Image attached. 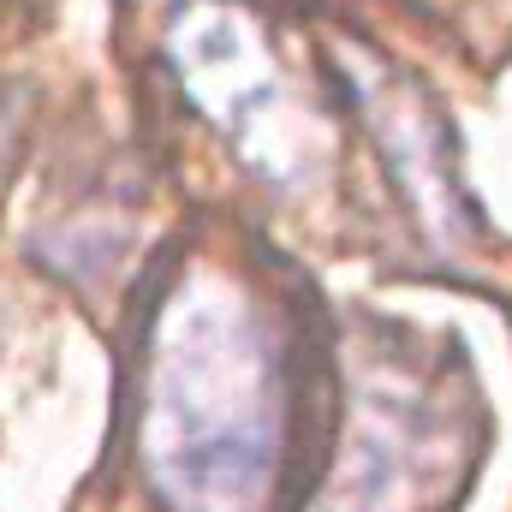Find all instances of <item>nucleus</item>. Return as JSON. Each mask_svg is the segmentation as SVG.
<instances>
[{"label":"nucleus","instance_id":"f03ea898","mask_svg":"<svg viewBox=\"0 0 512 512\" xmlns=\"http://www.w3.org/2000/svg\"><path fill=\"white\" fill-rule=\"evenodd\" d=\"M173 72L191 90V102L239 143V155L251 161L268 185H304L328 143L310 108H298L292 84L280 78L262 30L245 12L203 0L191 12H179L173 36H167Z\"/></svg>","mask_w":512,"mask_h":512},{"label":"nucleus","instance_id":"f257e3e1","mask_svg":"<svg viewBox=\"0 0 512 512\" xmlns=\"http://www.w3.org/2000/svg\"><path fill=\"white\" fill-rule=\"evenodd\" d=\"M280 465V358L221 280H191L155 322L143 471L173 512H256Z\"/></svg>","mask_w":512,"mask_h":512}]
</instances>
